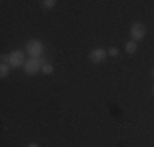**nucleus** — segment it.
Instances as JSON below:
<instances>
[{
  "instance_id": "1",
  "label": "nucleus",
  "mask_w": 154,
  "mask_h": 147,
  "mask_svg": "<svg viewBox=\"0 0 154 147\" xmlns=\"http://www.w3.org/2000/svg\"><path fill=\"white\" fill-rule=\"evenodd\" d=\"M26 53L29 55V58H41V55L45 53V44L39 39H31L26 43Z\"/></svg>"
},
{
  "instance_id": "2",
  "label": "nucleus",
  "mask_w": 154,
  "mask_h": 147,
  "mask_svg": "<svg viewBox=\"0 0 154 147\" xmlns=\"http://www.w3.org/2000/svg\"><path fill=\"white\" fill-rule=\"evenodd\" d=\"M146 33H147V29H146V24L142 22H134L132 26H130V38L132 41H142L146 38Z\"/></svg>"
},
{
  "instance_id": "3",
  "label": "nucleus",
  "mask_w": 154,
  "mask_h": 147,
  "mask_svg": "<svg viewBox=\"0 0 154 147\" xmlns=\"http://www.w3.org/2000/svg\"><path fill=\"white\" fill-rule=\"evenodd\" d=\"M45 62L41 60V58H29V60H26V63H24V67H22V70L26 72L28 75H34V74H38V72H41V65H43Z\"/></svg>"
},
{
  "instance_id": "4",
  "label": "nucleus",
  "mask_w": 154,
  "mask_h": 147,
  "mask_svg": "<svg viewBox=\"0 0 154 147\" xmlns=\"http://www.w3.org/2000/svg\"><path fill=\"white\" fill-rule=\"evenodd\" d=\"M24 63H26V57H24V51H21V50H14V51H11L9 53V65L11 67H24Z\"/></svg>"
},
{
  "instance_id": "5",
  "label": "nucleus",
  "mask_w": 154,
  "mask_h": 147,
  "mask_svg": "<svg viewBox=\"0 0 154 147\" xmlns=\"http://www.w3.org/2000/svg\"><path fill=\"white\" fill-rule=\"evenodd\" d=\"M106 55H108V51L103 48H94L89 51V62L91 63H101V62H105Z\"/></svg>"
},
{
  "instance_id": "6",
  "label": "nucleus",
  "mask_w": 154,
  "mask_h": 147,
  "mask_svg": "<svg viewBox=\"0 0 154 147\" xmlns=\"http://www.w3.org/2000/svg\"><path fill=\"white\" fill-rule=\"evenodd\" d=\"M125 51L127 53H135L137 51V43L132 41V39L130 41H125Z\"/></svg>"
},
{
  "instance_id": "7",
  "label": "nucleus",
  "mask_w": 154,
  "mask_h": 147,
  "mask_svg": "<svg viewBox=\"0 0 154 147\" xmlns=\"http://www.w3.org/2000/svg\"><path fill=\"white\" fill-rule=\"evenodd\" d=\"M53 70H55V69H53V65H51L50 62H45L43 65H41V72H43L45 75H50V74H53Z\"/></svg>"
},
{
  "instance_id": "8",
  "label": "nucleus",
  "mask_w": 154,
  "mask_h": 147,
  "mask_svg": "<svg viewBox=\"0 0 154 147\" xmlns=\"http://www.w3.org/2000/svg\"><path fill=\"white\" fill-rule=\"evenodd\" d=\"M55 5H57L55 0H43V2H41V7H43L45 11H50V9H53Z\"/></svg>"
},
{
  "instance_id": "9",
  "label": "nucleus",
  "mask_w": 154,
  "mask_h": 147,
  "mask_svg": "<svg viewBox=\"0 0 154 147\" xmlns=\"http://www.w3.org/2000/svg\"><path fill=\"white\" fill-rule=\"evenodd\" d=\"M9 70H11V65H7V63H0V77H2V79L9 75Z\"/></svg>"
},
{
  "instance_id": "10",
  "label": "nucleus",
  "mask_w": 154,
  "mask_h": 147,
  "mask_svg": "<svg viewBox=\"0 0 154 147\" xmlns=\"http://www.w3.org/2000/svg\"><path fill=\"white\" fill-rule=\"evenodd\" d=\"M106 51H108V55H110V57H116V55H118V48H115V46H111V48L106 50Z\"/></svg>"
},
{
  "instance_id": "11",
  "label": "nucleus",
  "mask_w": 154,
  "mask_h": 147,
  "mask_svg": "<svg viewBox=\"0 0 154 147\" xmlns=\"http://www.w3.org/2000/svg\"><path fill=\"white\" fill-rule=\"evenodd\" d=\"M0 62H2V63H7V65H9V55H2V57H0Z\"/></svg>"
},
{
  "instance_id": "12",
  "label": "nucleus",
  "mask_w": 154,
  "mask_h": 147,
  "mask_svg": "<svg viewBox=\"0 0 154 147\" xmlns=\"http://www.w3.org/2000/svg\"><path fill=\"white\" fill-rule=\"evenodd\" d=\"M28 147H41V145H39V144H36V142H31Z\"/></svg>"
},
{
  "instance_id": "13",
  "label": "nucleus",
  "mask_w": 154,
  "mask_h": 147,
  "mask_svg": "<svg viewBox=\"0 0 154 147\" xmlns=\"http://www.w3.org/2000/svg\"><path fill=\"white\" fill-rule=\"evenodd\" d=\"M152 77H154V69H152Z\"/></svg>"
},
{
  "instance_id": "14",
  "label": "nucleus",
  "mask_w": 154,
  "mask_h": 147,
  "mask_svg": "<svg viewBox=\"0 0 154 147\" xmlns=\"http://www.w3.org/2000/svg\"><path fill=\"white\" fill-rule=\"evenodd\" d=\"M152 93H154V87H152Z\"/></svg>"
}]
</instances>
